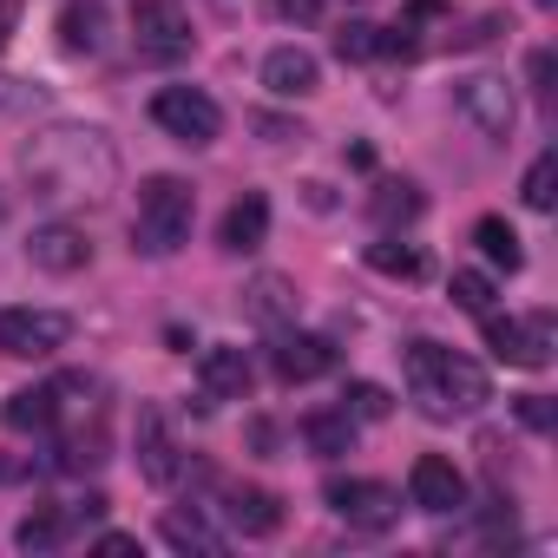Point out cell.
<instances>
[{"label": "cell", "instance_id": "cell-1", "mask_svg": "<svg viewBox=\"0 0 558 558\" xmlns=\"http://www.w3.org/2000/svg\"><path fill=\"white\" fill-rule=\"evenodd\" d=\"M21 171L34 184V197L53 204H99L119 178V151L106 145V132L93 125H53L21 151Z\"/></svg>", "mask_w": 558, "mask_h": 558}, {"label": "cell", "instance_id": "cell-2", "mask_svg": "<svg viewBox=\"0 0 558 558\" xmlns=\"http://www.w3.org/2000/svg\"><path fill=\"white\" fill-rule=\"evenodd\" d=\"M401 375H408V395L427 421H466L493 401L486 388V368L466 362L460 349H440V342H408L401 349Z\"/></svg>", "mask_w": 558, "mask_h": 558}, {"label": "cell", "instance_id": "cell-3", "mask_svg": "<svg viewBox=\"0 0 558 558\" xmlns=\"http://www.w3.org/2000/svg\"><path fill=\"white\" fill-rule=\"evenodd\" d=\"M191 217H197V191L171 171L138 184V217H132V250L145 256H171L191 243Z\"/></svg>", "mask_w": 558, "mask_h": 558}, {"label": "cell", "instance_id": "cell-4", "mask_svg": "<svg viewBox=\"0 0 558 558\" xmlns=\"http://www.w3.org/2000/svg\"><path fill=\"white\" fill-rule=\"evenodd\" d=\"M73 336V323L60 310H0V355H14V362H47L60 355Z\"/></svg>", "mask_w": 558, "mask_h": 558}, {"label": "cell", "instance_id": "cell-5", "mask_svg": "<svg viewBox=\"0 0 558 558\" xmlns=\"http://www.w3.org/2000/svg\"><path fill=\"white\" fill-rule=\"evenodd\" d=\"M453 99H460V112H466L493 145L512 138V125H519V99H512V80H506V73H466V80L453 86Z\"/></svg>", "mask_w": 558, "mask_h": 558}, {"label": "cell", "instance_id": "cell-6", "mask_svg": "<svg viewBox=\"0 0 558 558\" xmlns=\"http://www.w3.org/2000/svg\"><path fill=\"white\" fill-rule=\"evenodd\" d=\"M151 119H158L178 145H210V138L223 132L217 99H210V93H197V86H165V93L151 99Z\"/></svg>", "mask_w": 558, "mask_h": 558}, {"label": "cell", "instance_id": "cell-7", "mask_svg": "<svg viewBox=\"0 0 558 558\" xmlns=\"http://www.w3.org/2000/svg\"><path fill=\"white\" fill-rule=\"evenodd\" d=\"M486 349H493V362H506V368H545V362H551V316L512 323V316H493V310H486Z\"/></svg>", "mask_w": 558, "mask_h": 558}, {"label": "cell", "instance_id": "cell-8", "mask_svg": "<svg viewBox=\"0 0 558 558\" xmlns=\"http://www.w3.org/2000/svg\"><path fill=\"white\" fill-rule=\"evenodd\" d=\"M323 499H329L336 519H349V525H362V532H381V525L401 519V493L381 486V480H329Z\"/></svg>", "mask_w": 558, "mask_h": 558}, {"label": "cell", "instance_id": "cell-9", "mask_svg": "<svg viewBox=\"0 0 558 558\" xmlns=\"http://www.w3.org/2000/svg\"><path fill=\"white\" fill-rule=\"evenodd\" d=\"M132 47H138V60H184L191 53V27H184V14L171 8V0H138L132 8Z\"/></svg>", "mask_w": 558, "mask_h": 558}, {"label": "cell", "instance_id": "cell-10", "mask_svg": "<svg viewBox=\"0 0 558 558\" xmlns=\"http://www.w3.org/2000/svg\"><path fill=\"white\" fill-rule=\"evenodd\" d=\"M408 499H414L421 512L447 519V512H460V506H466V480H460V466H453V460L421 453V460L408 466Z\"/></svg>", "mask_w": 558, "mask_h": 558}, {"label": "cell", "instance_id": "cell-11", "mask_svg": "<svg viewBox=\"0 0 558 558\" xmlns=\"http://www.w3.org/2000/svg\"><path fill=\"white\" fill-rule=\"evenodd\" d=\"M269 368H276V381H316V375L336 368V349H329L323 336H303V329H276Z\"/></svg>", "mask_w": 558, "mask_h": 558}, {"label": "cell", "instance_id": "cell-12", "mask_svg": "<svg viewBox=\"0 0 558 558\" xmlns=\"http://www.w3.org/2000/svg\"><path fill=\"white\" fill-rule=\"evenodd\" d=\"M27 256H34L40 269H53V276H73V269L93 263V243H86L80 223H40V230L27 236Z\"/></svg>", "mask_w": 558, "mask_h": 558}, {"label": "cell", "instance_id": "cell-13", "mask_svg": "<svg viewBox=\"0 0 558 558\" xmlns=\"http://www.w3.org/2000/svg\"><path fill=\"white\" fill-rule=\"evenodd\" d=\"M138 473H145L151 486H178V473H184L178 440H171V427H165V414H158V408H145V414H138Z\"/></svg>", "mask_w": 558, "mask_h": 558}, {"label": "cell", "instance_id": "cell-14", "mask_svg": "<svg viewBox=\"0 0 558 558\" xmlns=\"http://www.w3.org/2000/svg\"><path fill=\"white\" fill-rule=\"evenodd\" d=\"M243 538H269L276 525H283V499L263 493V486H223V506H217Z\"/></svg>", "mask_w": 558, "mask_h": 558}, {"label": "cell", "instance_id": "cell-15", "mask_svg": "<svg viewBox=\"0 0 558 558\" xmlns=\"http://www.w3.org/2000/svg\"><path fill=\"white\" fill-rule=\"evenodd\" d=\"M263 236H269V197H263V191H243V197L223 210L217 243H223L230 256H250V250H263Z\"/></svg>", "mask_w": 558, "mask_h": 558}, {"label": "cell", "instance_id": "cell-16", "mask_svg": "<svg viewBox=\"0 0 558 558\" xmlns=\"http://www.w3.org/2000/svg\"><path fill=\"white\" fill-rule=\"evenodd\" d=\"M197 381H204L210 401H243V395H250V355L230 349V342H210V349L197 355Z\"/></svg>", "mask_w": 558, "mask_h": 558}, {"label": "cell", "instance_id": "cell-17", "mask_svg": "<svg viewBox=\"0 0 558 558\" xmlns=\"http://www.w3.org/2000/svg\"><path fill=\"white\" fill-rule=\"evenodd\" d=\"M263 86H269L276 99H310V93L323 86V66H316V53H303V47H276V53L263 60Z\"/></svg>", "mask_w": 558, "mask_h": 558}, {"label": "cell", "instance_id": "cell-18", "mask_svg": "<svg viewBox=\"0 0 558 558\" xmlns=\"http://www.w3.org/2000/svg\"><path fill=\"white\" fill-rule=\"evenodd\" d=\"M303 447H310L316 460L355 453V414H349V408H342V414H310V421H303Z\"/></svg>", "mask_w": 558, "mask_h": 558}, {"label": "cell", "instance_id": "cell-19", "mask_svg": "<svg viewBox=\"0 0 558 558\" xmlns=\"http://www.w3.org/2000/svg\"><path fill=\"white\" fill-rule=\"evenodd\" d=\"M53 414H60V381H53V388H21V395H8V427H14V434H47Z\"/></svg>", "mask_w": 558, "mask_h": 558}, {"label": "cell", "instance_id": "cell-20", "mask_svg": "<svg viewBox=\"0 0 558 558\" xmlns=\"http://www.w3.org/2000/svg\"><path fill=\"white\" fill-rule=\"evenodd\" d=\"M99 34H106V8H99V0H66V8H60L66 53H99Z\"/></svg>", "mask_w": 558, "mask_h": 558}, {"label": "cell", "instance_id": "cell-21", "mask_svg": "<svg viewBox=\"0 0 558 558\" xmlns=\"http://www.w3.org/2000/svg\"><path fill=\"white\" fill-rule=\"evenodd\" d=\"M336 53H342L349 66H368V60H388V53H395V34H388V27H375V21H342Z\"/></svg>", "mask_w": 558, "mask_h": 558}, {"label": "cell", "instance_id": "cell-22", "mask_svg": "<svg viewBox=\"0 0 558 558\" xmlns=\"http://www.w3.org/2000/svg\"><path fill=\"white\" fill-rule=\"evenodd\" d=\"M368 210H375V223H388V230H395V223H414V217L427 210V197H421V184L388 178V184H375V204H368Z\"/></svg>", "mask_w": 558, "mask_h": 558}, {"label": "cell", "instance_id": "cell-23", "mask_svg": "<svg viewBox=\"0 0 558 558\" xmlns=\"http://www.w3.org/2000/svg\"><path fill=\"white\" fill-rule=\"evenodd\" d=\"M250 316L269 323V329H283L296 316V290L283 283V276H256V283H250Z\"/></svg>", "mask_w": 558, "mask_h": 558}, {"label": "cell", "instance_id": "cell-24", "mask_svg": "<svg viewBox=\"0 0 558 558\" xmlns=\"http://www.w3.org/2000/svg\"><path fill=\"white\" fill-rule=\"evenodd\" d=\"M473 243H480V250H486V263H499L506 276L525 263V250H519V230H512L506 217H480V223H473Z\"/></svg>", "mask_w": 558, "mask_h": 558}, {"label": "cell", "instance_id": "cell-25", "mask_svg": "<svg viewBox=\"0 0 558 558\" xmlns=\"http://www.w3.org/2000/svg\"><path fill=\"white\" fill-rule=\"evenodd\" d=\"M368 269H381V276H408V283H414V276L427 269V256H421L414 243H395V236H381V243H368Z\"/></svg>", "mask_w": 558, "mask_h": 558}, {"label": "cell", "instance_id": "cell-26", "mask_svg": "<svg viewBox=\"0 0 558 558\" xmlns=\"http://www.w3.org/2000/svg\"><path fill=\"white\" fill-rule=\"evenodd\" d=\"M14 538H21V551H53V545L66 538V512L40 506V512H27V519L14 525Z\"/></svg>", "mask_w": 558, "mask_h": 558}, {"label": "cell", "instance_id": "cell-27", "mask_svg": "<svg viewBox=\"0 0 558 558\" xmlns=\"http://www.w3.org/2000/svg\"><path fill=\"white\" fill-rule=\"evenodd\" d=\"M165 545H178V551H223V538L197 512H165Z\"/></svg>", "mask_w": 558, "mask_h": 558}, {"label": "cell", "instance_id": "cell-28", "mask_svg": "<svg viewBox=\"0 0 558 558\" xmlns=\"http://www.w3.org/2000/svg\"><path fill=\"white\" fill-rule=\"evenodd\" d=\"M447 296H453L466 316H486V310H493V276H486V269H453Z\"/></svg>", "mask_w": 558, "mask_h": 558}, {"label": "cell", "instance_id": "cell-29", "mask_svg": "<svg viewBox=\"0 0 558 558\" xmlns=\"http://www.w3.org/2000/svg\"><path fill=\"white\" fill-rule=\"evenodd\" d=\"M519 197H525L532 210H551V204H558V158H551V151H538V158H532V171H525Z\"/></svg>", "mask_w": 558, "mask_h": 558}, {"label": "cell", "instance_id": "cell-30", "mask_svg": "<svg viewBox=\"0 0 558 558\" xmlns=\"http://www.w3.org/2000/svg\"><path fill=\"white\" fill-rule=\"evenodd\" d=\"M342 401H349V414H355V421H388V414H395L388 388H375V381H349V395H342Z\"/></svg>", "mask_w": 558, "mask_h": 558}, {"label": "cell", "instance_id": "cell-31", "mask_svg": "<svg viewBox=\"0 0 558 558\" xmlns=\"http://www.w3.org/2000/svg\"><path fill=\"white\" fill-rule=\"evenodd\" d=\"M512 414H519V421H525V427H532V434H551V421H558V414H551V401H545V395H519V401H512Z\"/></svg>", "mask_w": 558, "mask_h": 558}, {"label": "cell", "instance_id": "cell-32", "mask_svg": "<svg viewBox=\"0 0 558 558\" xmlns=\"http://www.w3.org/2000/svg\"><path fill=\"white\" fill-rule=\"evenodd\" d=\"M269 14H276V21L310 27V21H323V0H269Z\"/></svg>", "mask_w": 558, "mask_h": 558}, {"label": "cell", "instance_id": "cell-33", "mask_svg": "<svg viewBox=\"0 0 558 558\" xmlns=\"http://www.w3.org/2000/svg\"><path fill=\"white\" fill-rule=\"evenodd\" d=\"M532 86H538V93H551V53H545V47L532 53Z\"/></svg>", "mask_w": 558, "mask_h": 558}, {"label": "cell", "instance_id": "cell-34", "mask_svg": "<svg viewBox=\"0 0 558 558\" xmlns=\"http://www.w3.org/2000/svg\"><path fill=\"white\" fill-rule=\"evenodd\" d=\"M99 551H112V558H125V551H138V538H132V532H106V538H99Z\"/></svg>", "mask_w": 558, "mask_h": 558}, {"label": "cell", "instance_id": "cell-35", "mask_svg": "<svg viewBox=\"0 0 558 558\" xmlns=\"http://www.w3.org/2000/svg\"><path fill=\"white\" fill-rule=\"evenodd\" d=\"M8 27H14V14H8V8H0V47H8Z\"/></svg>", "mask_w": 558, "mask_h": 558}]
</instances>
